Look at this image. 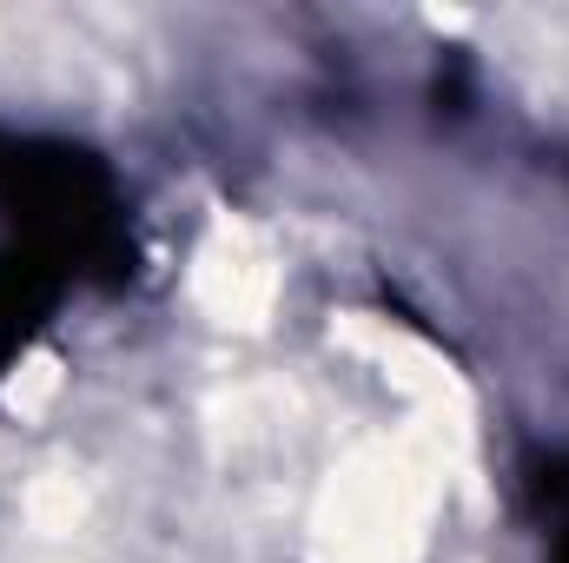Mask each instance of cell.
I'll return each mask as SVG.
<instances>
[{
	"instance_id": "1",
	"label": "cell",
	"mask_w": 569,
	"mask_h": 563,
	"mask_svg": "<svg viewBox=\"0 0 569 563\" xmlns=\"http://www.w3.org/2000/svg\"><path fill=\"white\" fill-rule=\"evenodd\" d=\"M40 312H47V279H40V266H33V259H0V372H7V358L27 345V332H33Z\"/></svg>"
}]
</instances>
